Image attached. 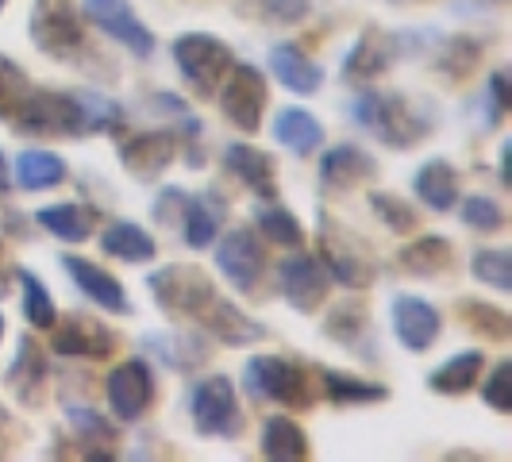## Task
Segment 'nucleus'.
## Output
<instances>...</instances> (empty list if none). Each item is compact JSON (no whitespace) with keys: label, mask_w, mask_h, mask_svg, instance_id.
Returning <instances> with one entry per match:
<instances>
[{"label":"nucleus","mask_w":512,"mask_h":462,"mask_svg":"<svg viewBox=\"0 0 512 462\" xmlns=\"http://www.w3.org/2000/svg\"><path fill=\"white\" fill-rule=\"evenodd\" d=\"M116 104L97 93H51L31 89L24 108L16 112V128L27 135H93L112 124Z\"/></svg>","instance_id":"f257e3e1"},{"label":"nucleus","mask_w":512,"mask_h":462,"mask_svg":"<svg viewBox=\"0 0 512 462\" xmlns=\"http://www.w3.org/2000/svg\"><path fill=\"white\" fill-rule=\"evenodd\" d=\"M351 116H355V124H362L366 131H374V135H382L385 143L397 147V151H405L420 135H428V120L405 97H397V93L393 97H385V93H362Z\"/></svg>","instance_id":"f03ea898"},{"label":"nucleus","mask_w":512,"mask_h":462,"mask_svg":"<svg viewBox=\"0 0 512 462\" xmlns=\"http://www.w3.org/2000/svg\"><path fill=\"white\" fill-rule=\"evenodd\" d=\"M247 389L255 397H270V401H282V405H297L308 409L312 405V382H308V370L297 366L293 359L282 355H258L247 362V374H243Z\"/></svg>","instance_id":"7ed1b4c3"},{"label":"nucleus","mask_w":512,"mask_h":462,"mask_svg":"<svg viewBox=\"0 0 512 462\" xmlns=\"http://www.w3.org/2000/svg\"><path fill=\"white\" fill-rule=\"evenodd\" d=\"M174 62H178L181 77H185L197 93H205V97L220 89V81H224L228 70L235 66L228 43H220L216 35H201V31L181 35L178 43H174Z\"/></svg>","instance_id":"20e7f679"},{"label":"nucleus","mask_w":512,"mask_h":462,"mask_svg":"<svg viewBox=\"0 0 512 462\" xmlns=\"http://www.w3.org/2000/svg\"><path fill=\"white\" fill-rule=\"evenodd\" d=\"M27 31H31V43L54 58H74L85 47V31L70 0H35Z\"/></svg>","instance_id":"39448f33"},{"label":"nucleus","mask_w":512,"mask_h":462,"mask_svg":"<svg viewBox=\"0 0 512 462\" xmlns=\"http://www.w3.org/2000/svg\"><path fill=\"white\" fill-rule=\"evenodd\" d=\"M220 108L239 131H258L262 128V112L270 101L266 77L258 74L255 66H231L228 77L220 81Z\"/></svg>","instance_id":"423d86ee"},{"label":"nucleus","mask_w":512,"mask_h":462,"mask_svg":"<svg viewBox=\"0 0 512 462\" xmlns=\"http://www.w3.org/2000/svg\"><path fill=\"white\" fill-rule=\"evenodd\" d=\"M151 293L158 297V305L174 316H201L205 305L216 297V289L208 282L197 266H166V270H154L151 274Z\"/></svg>","instance_id":"0eeeda50"},{"label":"nucleus","mask_w":512,"mask_h":462,"mask_svg":"<svg viewBox=\"0 0 512 462\" xmlns=\"http://www.w3.org/2000/svg\"><path fill=\"white\" fill-rule=\"evenodd\" d=\"M193 424L201 436H239V405H235V385L224 374H212L205 382H197L193 397Z\"/></svg>","instance_id":"6e6552de"},{"label":"nucleus","mask_w":512,"mask_h":462,"mask_svg":"<svg viewBox=\"0 0 512 462\" xmlns=\"http://www.w3.org/2000/svg\"><path fill=\"white\" fill-rule=\"evenodd\" d=\"M104 393H108V409H112L116 420H124V424L139 420L154 401V374H151V366H147V359L120 362V366L108 374Z\"/></svg>","instance_id":"1a4fd4ad"},{"label":"nucleus","mask_w":512,"mask_h":462,"mask_svg":"<svg viewBox=\"0 0 512 462\" xmlns=\"http://www.w3.org/2000/svg\"><path fill=\"white\" fill-rule=\"evenodd\" d=\"M85 16L101 27L104 35L124 43L131 54L147 58L154 51V31L135 16V8L128 0H85Z\"/></svg>","instance_id":"9d476101"},{"label":"nucleus","mask_w":512,"mask_h":462,"mask_svg":"<svg viewBox=\"0 0 512 462\" xmlns=\"http://www.w3.org/2000/svg\"><path fill=\"white\" fill-rule=\"evenodd\" d=\"M282 293L297 312H316L328 297V270L316 255H293L282 262Z\"/></svg>","instance_id":"9b49d317"},{"label":"nucleus","mask_w":512,"mask_h":462,"mask_svg":"<svg viewBox=\"0 0 512 462\" xmlns=\"http://www.w3.org/2000/svg\"><path fill=\"white\" fill-rule=\"evenodd\" d=\"M216 266H220V274L239 293L255 289L258 274H262V247H258V239L251 231H228L220 239V247H216Z\"/></svg>","instance_id":"f8f14e48"},{"label":"nucleus","mask_w":512,"mask_h":462,"mask_svg":"<svg viewBox=\"0 0 512 462\" xmlns=\"http://www.w3.org/2000/svg\"><path fill=\"white\" fill-rule=\"evenodd\" d=\"M112 347H116V335L89 316H70L51 335V351L62 359H104L112 355Z\"/></svg>","instance_id":"ddd939ff"},{"label":"nucleus","mask_w":512,"mask_h":462,"mask_svg":"<svg viewBox=\"0 0 512 462\" xmlns=\"http://www.w3.org/2000/svg\"><path fill=\"white\" fill-rule=\"evenodd\" d=\"M439 312L428 301H420V297H409V293H401L397 301H393V335L401 339V347H409V351H428L432 343L439 339Z\"/></svg>","instance_id":"4468645a"},{"label":"nucleus","mask_w":512,"mask_h":462,"mask_svg":"<svg viewBox=\"0 0 512 462\" xmlns=\"http://www.w3.org/2000/svg\"><path fill=\"white\" fill-rule=\"evenodd\" d=\"M62 266H66V274H70V278L81 285V293H85L93 305L108 308V312H116V316H128V312H131L124 285L116 282L108 270H101L97 262H89V258H77V255H66V258H62Z\"/></svg>","instance_id":"2eb2a0df"},{"label":"nucleus","mask_w":512,"mask_h":462,"mask_svg":"<svg viewBox=\"0 0 512 462\" xmlns=\"http://www.w3.org/2000/svg\"><path fill=\"white\" fill-rule=\"evenodd\" d=\"M178 154V135L174 131H147V135H135L120 147V158L135 178L151 181L158 178Z\"/></svg>","instance_id":"dca6fc26"},{"label":"nucleus","mask_w":512,"mask_h":462,"mask_svg":"<svg viewBox=\"0 0 512 462\" xmlns=\"http://www.w3.org/2000/svg\"><path fill=\"white\" fill-rule=\"evenodd\" d=\"M197 320L205 324L208 335H216V339L228 343V347H247V343H258V339H262V324H255L243 308H235L231 301H224V297H212Z\"/></svg>","instance_id":"f3484780"},{"label":"nucleus","mask_w":512,"mask_h":462,"mask_svg":"<svg viewBox=\"0 0 512 462\" xmlns=\"http://www.w3.org/2000/svg\"><path fill=\"white\" fill-rule=\"evenodd\" d=\"M224 166L235 178L243 181L247 189H255L262 201H278V178H274V158L258 147L247 143H231L224 151Z\"/></svg>","instance_id":"a211bd4d"},{"label":"nucleus","mask_w":512,"mask_h":462,"mask_svg":"<svg viewBox=\"0 0 512 462\" xmlns=\"http://www.w3.org/2000/svg\"><path fill=\"white\" fill-rule=\"evenodd\" d=\"M412 189H416L420 205H428L432 212H451V205L459 201V174H455L451 162L432 158V162H424V166L416 170Z\"/></svg>","instance_id":"6ab92c4d"},{"label":"nucleus","mask_w":512,"mask_h":462,"mask_svg":"<svg viewBox=\"0 0 512 462\" xmlns=\"http://www.w3.org/2000/svg\"><path fill=\"white\" fill-rule=\"evenodd\" d=\"M270 70H274V77L282 81L285 89H293V93H301V97L316 93L320 81H324V70H320L312 58H305L293 43H282V47L270 51Z\"/></svg>","instance_id":"aec40b11"},{"label":"nucleus","mask_w":512,"mask_h":462,"mask_svg":"<svg viewBox=\"0 0 512 462\" xmlns=\"http://www.w3.org/2000/svg\"><path fill=\"white\" fill-rule=\"evenodd\" d=\"M320 178H324V185H332V189H351L359 181L374 178V158L366 151H359V147H351V143L332 147V151L324 154V162H320Z\"/></svg>","instance_id":"412c9836"},{"label":"nucleus","mask_w":512,"mask_h":462,"mask_svg":"<svg viewBox=\"0 0 512 462\" xmlns=\"http://www.w3.org/2000/svg\"><path fill=\"white\" fill-rule=\"evenodd\" d=\"M482 370H486V355L482 351H462V355L447 359L443 366H436L428 385L436 393H443V397H459V393H470L478 385Z\"/></svg>","instance_id":"4be33fe9"},{"label":"nucleus","mask_w":512,"mask_h":462,"mask_svg":"<svg viewBox=\"0 0 512 462\" xmlns=\"http://www.w3.org/2000/svg\"><path fill=\"white\" fill-rule=\"evenodd\" d=\"M43 382H47V359H43V351L35 347V339H20L16 362H12V370H8V385L20 393L24 405H39Z\"/></svg>","instance_id":"5701e85b"},{"label":"nucleus","mask_w":512,"mask_h":462,"mask_svg":"<svg viewBox=\"0 0 512 462\" xmlns=\"http://www.w3.org/2000/svg\"><path fill=\"white\" fill-rule=\"evenodd\" d=\"M262 455L270 462H301L308 459V439L289 416H270L262 424Z\"/></svg>","instance_id":"b1692460"},{"label":"nucleus","mask_w":512,"mask_h":462,"mask_svg":"<svg viewBox=\"0 0 512 462\" xmlns=\"http://www.w3.org/2000/svg\"><path fill=\"white\" fill-rule=\"evenodd\" d=\"M274 135H278L282 147H289V151L297 154H312L324 143V128L316 124V116L308 108H285V112H278Z\"/></svg>","instance_id":"393cba45"},{"label":"nucleus","mask_w":512,"mask_h":462,"mask_svg":"<svg viewBox=\"0 0 512 462\" xmlns=\"http://www.w3.org/2000/svg\"><path fill=\"white\" fill-rule=\"evenodd\" d=\"M12 181H20V189H51V185H62L66 181V162L51 151H24L16 158V170H12Z\"/></svg>","instance_id":"a878e982"},{"label":"nucleus","mask_w":512,"mask_h":462,"mask_svg":"<svg viewBox=\"0 0 512 462\" xmlns=\"http://www.w3.org/2000/svg\"><path fill=\"white\" fill-rule=\"evenodd\" d=\"M451 243L443 239V235H420V239H412L409 247L397 255V262L405 266V274H420V278H432L439 270H447L451 266Z\"/></svg>","instance_id":"bb28decb"},{"label":"nucleus","mask_w":512,"mask_h":462,"mask_svg":"<svg viewBox=\"0 0 512 462\" xmlns=\"http://www.w3.org/2000/svg\"><path fill=\"white\" fill-rule=\"evenodd\" d=\"M189 201V197H185ZM220 216H224V208L216 205V197H193L189 205H185V243L193 247V251H205L216 243V235H220Z\"/></svg>","instance_id":"cd10ccee"},{"label":"nucleus","mask_w":512,"mask_h":462,"mask_svg":"<svg viewBox=\"0 0 512 462\" xmlns=\"http://www.w3.org/2000/svg\"><path fill=\"white\" fill-rule=\"evenodd\" d=\"M101 247L112 258H124V262H151L154 251H158L151 231H143L139 224H128V220H120V224H112L104 231Z\"/></svg>","instance_id":"c85d7f7f"},{"label":"nucleus","mask_w":512,"mask_h":462,"mask_svg":"<svg viewBox=\"0 0 512 462\" xmlns=\"http://www.w3.org/2000/svg\"><path fill=\"white\" fill-rule=\"evenodd\" d=\"M389 43L378 39V31H370V35H362L359 43L351 47L347 54V62H343V74L351 77V81H370V77H378L389 66Z\"/></svg>","instance_id":"c756f323"},{"label":"nucleus","mask_w":512,"mask_h":462,"mask_svg":"<svg viewBox=\"0 0 512 462\" xmlns=\"http://www.w3.org/2000/svg\"><path fill=\"white\" fill-rule=\"evenodd\" d=\"M35 220L43 224V228L51 231L54 239H62V243H81V239H89V212H81L77 205H47L35 212Z\"/></svg>","instance_id":"7c9ffc66"},{"label":"nucleus","mask_w":512,"mask_h":462,"mask_svg":"<svg viewBox=\"0 0 512 462\" xmlns=\"http://www.w3.org/2000/svg\"><path fill=\"white\" fill-rule=\"evenodd\" d=\"M255 224H258V231H262L270 243H278V247H297V243H301V224H297V216H293V212H285L278 201L258 205Z\"/></svg>","instance_id":"2f4dec72"},{"label":"nucleus","mask_w":512,"mask_h":462,"mask_svg":"<svg viewBox=\"0 0 512 462\" xmlns=\"http://www.w3.org/2000/svg\"><path fill=\"white\" fill-rule=\"evenodd\" d=\"M324 393L339 405H374V401H385L389 389L378 382H359V378H343L335 370H324Z\"/></svg>","instance_id":"473e14b6"},{"label":"nucleus","mask_w":512,"mask_h":462,"mask_svg":"<svg viewBox=\"0 0 512 462\" xmlns=\"http://www.w3.org/2000/svg\"><path fill=\"white\" fill-rule=\"evenodd\" d=\"M20 285H24V316L31 328H39V332H51L54 320H58V312H54V301L51 293H47V285L39 282L31 270H20Z\"/></svg>","instance_id":"72a5a7b5"},{"label":"nucleus","mask_w":512,"mask_h":462,"mask_svg":"<svg viewBox=\"0 0 512 462\" xmlns=\"http://www.w3.org/2000/svg\"><path fill=\"white\" fill-rule=\"evenodd\" d=\"M31 97V85H27V74L0 54V120H16V112L24 108V101Z\"/></svg>","instance_id":"f704fd0d"},{"label":"nucleus","mask_w":512,"mask_h":462,"mask_svg":"<svg viewBox=\"0 0 512 462\" xmlns=\"http://www.w3.org/2000/svg\"><path fill=\"white\" fill-rule=\"evenodd\" d=\"M474 278L482 285H493V289H501V293H509L512 289V255L509 251H478L474 255Z\"/></svg>","instance_id":"c9c22d12"},{"label":"nucleus","mask_w":512,"mask_h":462,"mask_svg":"<svg viewBox=\"0 0 512 462\" xmlns=\"http://www.w3.org/2000/svg\"><path fill=\"white\" fill-rule=\"evenodd\" d=\"M462 224L489 235V231H497L505 224V212H501V205L493 197H466L462 201Z\"/></svg>","instance_id":"e433bc0d"},{"label":"nucleus","mask_w":512,"mask_h":462,"mask_svg":"<svg viewBox=\"0 0 512 462\" xmlns=\"http://www.w3.org/2000/svg\"><path fill=\"white\" fill-rule=\"evenodd\" d=\"M370 205H374V212H378V220L382 224H389L393 231H412L416 228V216H412V208L401 201V197H389V193H370Z\"/></svg>","instance_id":"4c0bfd02"},{"label":"nucleus","mask_w":512,"mask_h":462,"mask_svg":"<svg viewBox=\"0 0 512 462\" xmlns=\"http://www.w3.org/2000/svg\"><path fill=\"white\" fill-rule=\"evenodd\" d=\"M482 397H486L489 409L512 412V362H497V370L489 374V382L482 385Z\"/></svg>","instance_id":"58836bf2"},{"label":"nucleus","mask_w":512,"mask_h":462,"mask_svg":"<svg viewBox=\"0 0 512 462\" xmlns=\"http://www.w3.org/2000/svg\"><path fill=\"white\" fill-rule=\"evenodd\" d=\"M255 12L270 24H297L308 12V0H255Z\"/></svg>","instance_id":"ea45409f"},{"label":"nucleus","mask_w":512,"mask_h":462,"mask_svg":"<svg viewBox=\"0 0 512 462\" xmlns=\"http://www.w3.org/2000/svg\"><path fill=\"white\" fill-rule=\"evenodd\" d=\"M462 312H466V320H470V324H478V328H482V324H489L486 332L493 335V339H505V335H509V316H505L501 308H493V305H466Z\"/></svg>","instance_id":"a19ab883"},{"label":"nucleus","mask_w":512,"mask_h":462,"mask_svg":"<svg viewBox=\"0 0 512 462\" xmlns=\"http://www.w3.org/2000/svg\"><path fill=\"white\" fill-rule=\"evenodd\" d=\"M70 420H74L77 436L81 439H97V443H112V424L101 420L97 412L89 409H70Z\"/></svg>","instance_id":"79ce46f5"},{"label":"nucleus","mask_w":512,"mask_h":462,"mask_svg":"<svg viewBox=\"0 0 512 462\" xmlns=\"http://www.w3.org/2000/svg\"><path fill=\"white\" fill-rule=\"evenodd\" d=\"M486 97H489V124H497L505 112H509V104H512V97H509V77L505 74H493L486 81Z\"/></svg>","instance_id":"37998d69"},{"label":"nucleus","mask_w":512,"mask_h":462,"mask_svg":"<svg viewBox=\"0 0 512 462\" xmlns=\"http://www.w3.org/2000/svg\"><path fill=\"white\" fill-rule=\"evenodd\" d=\"M16 436H20V428H16V420H12V412L0 405V459L16 447Z\"/></svg>","instance_id":"c03bdc74"},{"label":"nucleus","mask_w":512,"mask_h":462,"mask_svg":"<svg viewBox=\"0 0 512 462\" xmlns=\"http://www.w3.org/2000/svg\"><path fill=\"white\" fill-rule=\"evenodd\" d=\"M8 189H12V170H8V162L0 154V193H8Z\"/></svg>","instance_id":"a18cd8bd"},{"label":"nucleus","mask_w":512,"mask_h":462,"mask_svg":"<svg viewBox=\"0 0 512 462\" xmlns=\"http://www.w3.org/2000/svg\"><path fill=\"white\" fill-rule=\"evenodd\" d=\"M0 339H4V316H0Z\"/></svg>","instance_id":"49530a36"}]
</instances>
